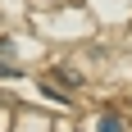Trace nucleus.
Segmentation results:
<instances>
[{"mask_svg":"<svg viewBox=\"0 0 132 132\" xmlns=\"http://www.w3.org/2000/svg\"><path fill=\"white\" fill-rule=\"evenodd\" d=\"M0 78H23V68H14L9 59H0Z\"/></svg>","mask_w":132,"mask_h":132,"instance_id":"2","label":"nucleus"},{"mask_svg":"<svg viewBox=\"0 0 132 132\" xmlns=\"http://www.w3.org/2000/svg\"><path fill=\"white\" fill-rule=\"evenodd\" d=\"M100 132H123V119L119 114H105V119H100Z\"/></svg>","mask_w":132,"mask_h":132,"instance_id":"1","label":"nucleus"}]
</instances>
